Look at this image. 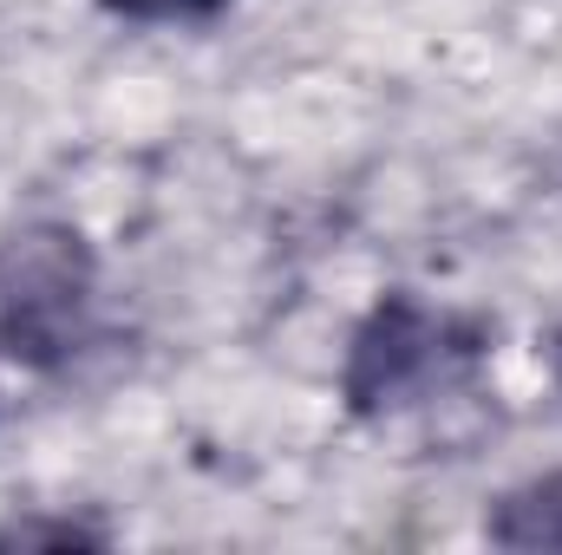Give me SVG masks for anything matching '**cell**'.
I'll return each instance as SVG.
<instances>
[{"mask_svg":"<svg viewBox=\"0 0 562 555\" xmlns=\"http://www.w3.org/2000/svg\"><path fill=\"white\" fill-rule=\"evenodd\" d=\"M92 294L99 262L79 229L66 223H33L0 242V353L53 373L79 353L92 327Z\"/></svg>","mask_w":562,"mask_h":555,"instance_id":"1","label":"cell"},{"mask_svg":"<svg viewBox=\"0 0 562 555\" xmlns=\"http://www.w3.org/2000/svg\"><path fill=\"white\" fill-rule=\"evenodd\" d=\"M484 353V327L458 314H431L413 294H386L367 327L353 333L340 393L360 418H386L400 406H419L425 393L464 380Z\"/></svg>","mask_w":562,"mask_h":555,"instance_id":"2","label":"cell"},{"mask_svg":"<svg viewBox=\"0 0 562 555\" xmlns=\"http://www.w3.org/2000/svg\"><path fill=\"white\" fill-rule=\"evenodd\" d=\"M491 543H504V550H562V471L510 490L491 510Z\"/></svg>","mask_w":562,"mask_h":555,"instance_id":"3","label":"cell"},{"mask_svg":"<svg viewBox=\"0 0 562 555\" xmlns=\"http://www.w3.org/2000/svg\"><path fill=\"white\" fill-rule=\"evenodd\" d=\"M119 20H216L229 0H99Z\"/></svg>","mask_w":562,"mask_h":555,"instance_id":"4","label":"cell"},{"mask_svg":"<svg viewBox=\"0 0 562 555\" xmlns=\"http://www.w3.org/2000/svg\"><path fill=\"white\" fill-rule=\"evenodd\" d=\"M40 543H53V550H66V543H99V530H79V523H7V530H0V550H40Z\"/></svg>","mask_w":562,"mask_h":555,"instance_id":"5","label":"cell"},{"mask_svg":"<svg viewBox=\"0 0 562 555\" xmlns=\"http://www.w3.org/2000/svg\"><path fill=\"white\" fill-rule=\"evenodd\" d=\"M557 380H562V333H557Z\"/></svg>","mask_w":562,"mask_h":555,"instance_id":"6","label":"cell"}]
</instances>
